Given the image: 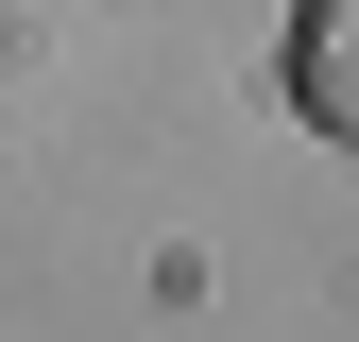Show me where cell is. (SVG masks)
<instances>
[{"label":"cell","mask_w":359,"mask_h":342,"mask_svg":"<svg viewBox=\"0 0 359 342\" xmlns=\"http://www.w3.org/2000/svg\"><path fill=\"white\" fill-rule=\"evenodd\" d=\"M291 120L359 154V0H291Z\"/></svg>","instance_id":"6da1fadb"}]
</instances>
